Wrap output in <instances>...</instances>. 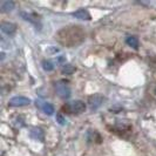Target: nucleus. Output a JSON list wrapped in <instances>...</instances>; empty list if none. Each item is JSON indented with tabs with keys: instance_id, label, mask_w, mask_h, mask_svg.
Wrapping results in <instances>:
<instances>
[{
	"instance_id": "nucleus-8",
	"label": "nucleus",
	"mask_w": 156,
	"mask_h": 156,
	"mask_svg": "<svg viewBox=\"0 0 156 156\" xmlns=\"http://www.w3.org/2000/svg\"><path fill=\"white\" fill-rule=\"evenodd\" d=\"M30 134H31V137H33L34 140H44V132L40 128H32Z\"/></svg>"
},
{
	"instance_id": "nucleus-13",
	"label": "nucleus",
	"mask_w": 156,
	"mask_h": 156,
	"mask_svg": "<svg viewBox=\"0 0 156 156\" xmlns=\"http://www.w3.org/2000/svg\"><path fill=\"white\" fill-rule=\"evenodd\" d=\"M42 68L47 70V72H49V70H53L54 66H53V63L51 62V61H44L42 62Z\"/></svg>"
},
{
	"instance_id": "nucleus-4",
	"label": "nucleus",
	"mask_w": 156,
	"mask_h": 156,
	"mask_svg": "<svg viewBox=\"0 0 156 156\" xmlns=\"http://www.w3.org/2000/svg\"><path fill=\"white\" fill-rule=\"evenodd\" d=\"M30 103H31V99L25 96H14L9 100V106L12 107H23V106H28Z\"/></svg>"
},
{
	"instance_id": "nucleus-2",
	"label": "nucleus",
	"mask_w": 156,
	"mask_h": 156,
	"mask_svg": "<svg viewBox=\"0 0 156 156\" xmlns=\"http://www.w3.org/2000/svg\"><path fill=\"white\" fill-rule=\"evenodd\" d=\"M63 110H67V113H74V114H80L82 112H85L86 109V105L80 100H76V101H73L66 105L62 108Z\"/></svg>"
},
{
	"instance_id": "nucleus-1",
	"label": "nucleus",
	"mask_w": 156,
	"mask_h": 156,
	"mask_svg": "<svg viewBox=\"0 0 156 156\" xmlns=\"http://www.w3.org/2000/svg\"><path fill=\"white\" fill-rule=\"evenodd\" d=\"M85 39V32L80 26H67L58 32L56 40L67 47H75Z\"/></svg>"
},
{
	"instance_id": "nucleus-10",
	"label": "nucleus",
	"mask_w": 156,
	"mask_h": 156,
	"mask_svg": "<svg viewBox=\"0 0 156 156\" xmlns=\"http://www.w3.org/2000/svg\"><path fill=\"white\" fill-rule=\"evenodd\" d=\"M42 110L46 113L47 115H52V114L54 113V107H53V105H51V103H48V102H45V103L42 105Z\"/></svg>"
},
{
	"instance_id": "nucleus-5",
	"label": "nucleus",
	"mask_w": 156,
	"mask_h": 156,
	"mask_svg": "<svg viewBox=\"0 0 156 156\" xmlns=\"http://www.w3.org/2000/svg\"><path fill=\"white\" fill-rule=\"evenodd\" d=\"M73 16L76 18V19H81V20H89L90 19V14L83 8H80L78 11L73 12Z\"/></svg>"
},
{
	"instance_id": "nucleus-14",
	"label": "nucleus",
	"mask_w": 156,
	"mask_h": 156,
	"mask_svg": "<svg viewBox=\"0 0 156 156\" xmlns=\"http://www.w3.org/2000/svg\"><path fill=\"white\" fill-rule=\"evenodd\" d=\"M56 119H58V122H59L60 125H66V120H65V119H63V117L61 116L60 114L56 116Z\"/></svg>"
},
{
	"instance_id": "nucleus-7",
	"label": "nucleus",
	"mask_w": 156,
	"mask_h": 156,
	"mask_svg": "<svg viewBox=\"0 0 156 156\" xmlns=\"http://www.w3.org/2000/svg\"><path fill=\"white\" fill-rule=\"evenodd\" d=\"M102 96L101 95H93L90 99H89V105H90V107L95 109V108H98L99 106H101L102 105Z\"/></svg>"
},
{
	"instance_id": "nucleus-6",
	"label": "nucleus",
	"mask_w": 156,
	"mask_h": 156,
	"mask_svg": "<svg viewBox=\"0 0 156 156\" xmlns=\"http://www.w3.org/2000/svg\"><path fill=\"white\" fill-rule=\"evenodd\" d=\"M1 30H2L4 33L11 35V34H13V33L16 32V25H13V23H1Z\"/></svg>"
},
{
	"instance_id": "nucleus-9",
	"label": "nucleus",
	"mask_w": 156,
	"mask_h": 156,
	"mask_svg": "<svg viewBox=\"0 0 156 156\" xmlns=\"http://www.w3.org/2000/svg\"><path fill=\"white\" fill-rule=\"evenodd\" d=\"M16 6L13 1H1V11L2 12H9Z\"/></svg>"
},
{
	"instance_id": "nucleus-3",
	"label": "nucleus",
	"mask_w": 156,
	"mask_h": 156,
	"mask_svg": "<svg viewBox=\"0 0 156 156\" xmlns=\"http://www.w3.org/2000/svg\"><path fill=\"white\" fill-rule=\"evenodd\" d=\"M55 92H56V94H58L60 98L67 99L70 95V88L66 82L59 81V82L55 83Z\"/></svg>"
},
{
	"instance_id": "nucleus-11",
	"label": "nucleus",
	"mask_w": 156,
	"mask_h": 156,
	"mask_svg": "<svg viewBox=\"0 0 156 156\" xmlns=\"http://www.w3.org/2000/svg\"><path fill=\"white\" fill-rule=\"evenodd\" d=\"M126 42H127L129 46H132L133 48H135V49L139 47V40L136 39L135 37H128L127 40H126Z\"/></svg>"
},
{
	"instance_id": "nucleus-12",
	"label": "nucleus",
	"mask_w": 156,
	"mask_h": 156,
	"mask_svg": "<svg viewBox=\"0 0 156 156\" xmlns=\"http://www.w3.org/2000/svg\"><path fill=\"white\" fill-rule=\"evenodd\" d=\"M74 72V67L72 66V65H65L62 67V73L63 74H67V75H69Z\"/></svg>"
}]
</instances>
